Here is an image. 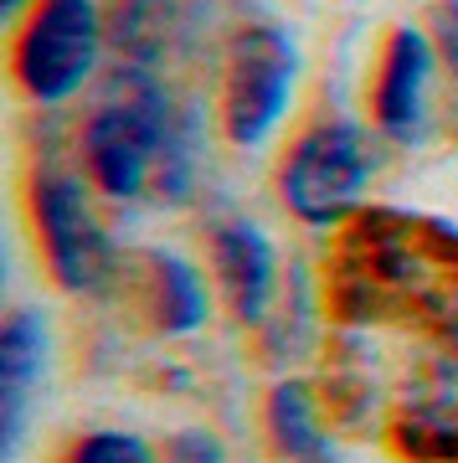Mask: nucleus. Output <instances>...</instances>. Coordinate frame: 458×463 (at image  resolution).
<instances>
[{
  "instance_id": "1",
  "label": "nucleus",
  "mask_w": 458,
  "mask_h": 463,
  "mask_svg": "<svg viewBox=\"0 0 458 463\" xmlns=\"http://www.w3.org/2000/svg\"><path fill=\"white\" fill-rule=\"evenodd\" d=\"M170 149V114H165V93L149 83L145 72H119L103 103L82 124V155H88V175L99 191L129 201L139 196Z\"/></svg>"
},
{
  "instance_id": "8",
  "label": "nucleus",
  "mask_w": 458,
  "mask_h": 463,
  "mask_svg": "<svg viewBox=\"0 0 458 463\" xmlns=\"http://www.w3.org/2000/svg\"><path fill=\"white\" fill-rule=\"evenodd\" d=\"M216 273H222V288L232 298V315L253 325L262 319L268 298H273V248L253 222H227L216 227Z\"/></svg>"
},
{
  "instance_id": "14",
  "label": "nucleus",
  "mask_w": 458,
  "mask_h": 463,
  "mask_svg": "<svg viewBox=\"0 0 458 463\" xmlns=\"http://www.w3.org/2000/svg\"><path fill=\"white\" fill-rule=\"evenodd\" d=\"M21 11V0H0V16H16Z\"/></svg>"
},
{
  "instance_id": "5",
  "label": "nucleus",
  "mask_w": 458,
  "mask_h": 463,
  "mask_svg": "<svg viewBox=\"0 0 458 463\" xmlns=\"http://www.w3.org/2000/svg\"><path fill=\"white\" fill-rule=\"evenodd\" d=\"M32 201H36V227H42L47 263L57 273V283L72 288V294L103 288V279H109V237H103L99 216L88 206V191L72 175H42Z\"/></svg>"
},
{
  "instance_id": "9",
  "label": "nucleus",
  "mask_w": 458,
  "mask_h": 463,
  "mask_svg": "<svg viewBox=\"0 0 458 463\" xmlns=\"http://www.w3.org/2000/svg\"><path fill=\"white\" fill-rule=\"evenodd\" d=\"M268 428H273V443L289 463H335L329 453V438L314 422V407L304 397V386H279L273 402H268Z\"/></svg>"
},
{
  "instance_id": "10",
  "label": "nucleus",
  "mask_w": 458,
  "mask_h": 463,
  "mask_svg": "<svg viewBox=\"0 0 458 463\" xmlns=\"http://www.w3.org/2000/svg\"><path fill=\"white\" fill-rule=\"evenodd\" d=\"M155 319L165 335H191L206 319V294L201 279L191 273V263H180L170 252H155Z\"/></svg>"
},
{
  "instance_id": "6",
  "label": "nucleus",
  "mask_w": 458,
  "mask_h": 463,
  "mask_svg": "<svg viewBox=\"0 0 458 463\" xmlns=\"http://www.w3.org/2000/svg\"><path fill=\"white\" fill-rule=\"evenodd\" d=\"M427 78H433V42L417 26H396L377 78V124L402 145H412L423 134Z\"/></svg>"
},
{
  "instance_id": "3",
  "label": "nucleus",
  "mask_w": 458,
  "mask_h": 463,
  "mask_svg": "<svg viewBox=\"0 0 458 463\" xmlns=\"http://www.w3.org/2000/svg\"><path fill=\"white\" fill-rule=\"evenodd\" d=\"M371 165H377L371 145L356 124H320L299 139L289 165H283V201L294 216L329 227L360 201Z\"/></svg>"
},
{
  "instance_id": "13",
  "label": "nucleus",
  "mask_w": 458,
  "mask_h": 463,
  "mask_svg": "<svg viewBox=\"0 0 458 463\" xmlns=\"http://www.w3.org/2000/svg\"><path fill=\"white\" fill-rule=\"evenodd\" d=\"M433 32H438V52L458 67V0L438 5V16H433Z\"/></svg>"
},
{
  "instance_id": "2",
  "label": "nucleus",
  "mask_w": 458,
  "mask_h": 463,
  "mask_svg": "<svg viewBox=\"0 0 458 463\" xmlns=\"http://www.w3.org/2000/svg\"><path fill=\"white\" fill-rule=\"evenodd\" d=\"M99 11L93 0H42L16 42V78L36 103L72 99L99 67Z\"/></svg>"
},
{
  "instance_id": "7",
  "label": "nucleus",
  "mask_w": 458,
  "mask_h": 463,
  "mask_svg": "<svg viewBox=\"0 0 458 463\" xmlns=\"http://www.w3.org/2000/svg\"><path fill=\"white\" fill-rule=\"evenodd\" d=\"M42 371H47V325H42L36 309H16L5 319V335H0V438H5V458H16L26 407H32V392L42 386Z\"/></svg>"
},
{
  "instance_id": "12",
  "label": "nucleus",
  "mask_w": 458,
  "mask_h": 463,
  "mask_svg": "<svg viewBox=\"0 0 458 463\" xmlns=\"http://www.w3.org/2000/svg\"><path fill=\"white\" fill-rule=\"evenodd\" d=\"M170 463H222V448L212 443V432H180Z\"/></svg>"
},
{
  "instance_id": "4",
  "label": "nucleus",
  "mask_w": 458,
  "mask_h": 463,
  "mask_svg": "<svg viewBox=\"0 0 458 463\" xmlns=\"http://www.w3.org/2000/svg\"><path fill=\"white\" fill-rule=\"evenodd\" d=\"M294 78H299V47L279 26H253V32L232 42L227 99H222L232 145L253 149L279 129L289 93H294Z\"/></svg>"
},
{
  "instance_id": "11",
  "label": "nucleus",
  "mask_w": 458,
  "mask_h": 463,
  "mask_svg": "<svg viewBox=\"0 0 458 463\" xmlns=\"http://www.w3.org/2000/svg\"><path fill=\"white\" fill-rule=\"evenodd\" d=\"M72 463H155V453L134 432H93L72 448Z\"/></svg>"
}]
</instances>
